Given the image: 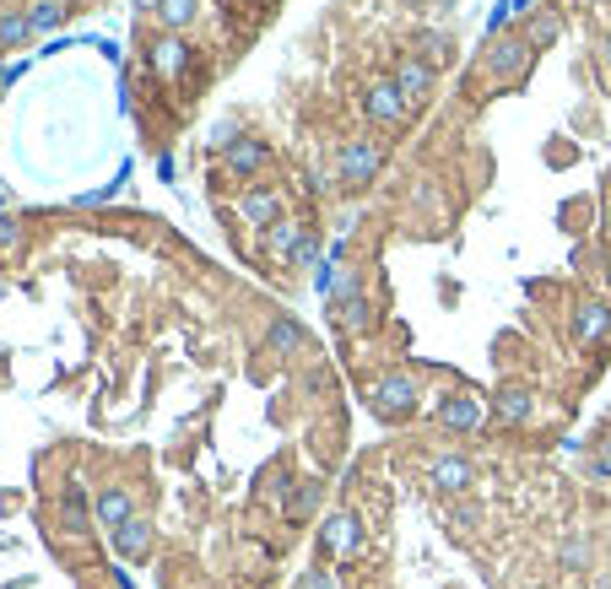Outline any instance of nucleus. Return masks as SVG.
<instances>
[{"instance_id":"2","label":"nucleus","mask_w":611,"mask_h":589,"mask_svg":"<svg viewBox=\"0 0 611 589\" xmlns=\"http://www.w3.org/2000/svg\"><path fill=\"white\" fill-rule=\"evenodd\" d=\"M379 168H384V146L379 141H347L341 146V163H336V179L347 184V190H363Z\"/></svg>"},{"instance_id":"16","label":"nucleus","mask_w":611,"mask_h":589,"mask_svg":"<svg viewBox=\"0 0 611 589\" xmlns=\"http://www.w3.org/2000/svg\"><path fill=\"white\" fill-rule=\"evenodd\" d=\"M303 238H309V227H298V222H276V227H271V238H265V249L282 254V260H298Z\"/></svg>"},{"instance_id":"1","label":"nucleus","mask_w":611,"mask_h":589,"mask_svg":"<svg viewBox=\"0 0 611 589\" xmlns=\"http://www.w3.org/2000/svg\"><path fill=\"white\" fill-rule=\"evenodd\" d=\"M417 406H422V390H417L411 373H384V379L374 384V411L379 417L406 422V417H417Z\"/></svg>"},{"instance_id":"9","label":"nucleus","mask_w":611,"mask_h":589,"mask_svg":"<svg viewBox=\"0 0 611 589\" xmlns=\"http://www.w3.org/2000/svg\"><path fill=\"white\" fill-rule=\"evenodd\" d=\"M152 71L168 76V82H174V76H184V71H190V44H184L179 33H163V38L152 44Z\"/></svg>"},{"instance_id":"20","label":"nucleus","mask_w":611,"mask_h":589,"mask_svg":"<svg viewBox=\"0 0 611 589\" xmlns=\"http://www.w3.org/2000/svg\"><path fill=\"white\" fill-rule=\"evenodd\" d=\"M157 17H163L168 33H179V28L195 22V0H157Z\"/></svg>"},{"instance_id":"30","label":"nucleus","mask_w":611,"mask_h":589,"mask_svg":"<svg viewBox=\"0 0 611 589\" xmlns=\"http://www.w3.org/2000/svg\"><path fill=\"white\" fill-rule=\"evenodd\" d=\"M606 287H611V254H606Z\"/></svg>"},{"instance_id":"4","label":"nucleus","mask_w":611,"mask_h":589,"mask_svg":"<svg viewBox=\"0 0 611 589\" xmlns=\"http://www.w3.org/2000/svg\"><path fill=\"white\" fill-rule=\"evenodd\" d=\"M438 427H449V433H476V427L487 422V400L482 395H449L438 400Z\"/></svg>"},{"instance_id":"31","label":"nucleus","mask_w":611,"mask_h":589,"mask_svg":"<svg viewBox=\"0 0 611 589\" xmlns=\"http://www.w3.org/2000/svg\"><path fill=\"white\" fill-rule=\"evenodd\" d=\"M606 65H611V33H606Z\"/></svg>"},{"instance_id":"15","label":"nucleus","mask_w":611,"mask_h":589,"mask_svg":"<svg viewBox=\"0 0 611 589\" xmlns=\"http://www.w3.org/2000/svg\"><path fill=\"white\" fill-rule=\"evenodd\" d=\"M114 552L130 557V562H141L146 552H152V525H146V519H130V525H119V530H114Z\"/></svg>"},{"instance_id":"28","label":"nucleus","mask_w":611,"mask_h":589,"mask_svg":"<svg viewBox=\"0 0 611 589\" xmlns=\"http://www.w3.org/2000/svg\"><path fill=\"white\" fill-rule=\"evenodd\" d=\"M584 552H590V546H584V541H574V546H568V552H563V562H568V568H579V562H584Z\"/></svg>"},{"instance_id":"27","label":"nucleus","mask_w":611,"mask_h":589,"mask_svg":"<svg viewBox=\"0 0 611 589\" xmlns=\"http://www.w3.org/2000/svg\"><path fill=\"white\" fill-rule=\"evenodd\" d=\"M298 589H336V579H330L325 568H309V573L298 579Z\"/></svg>"},{"instance_id":"24","label":"nucleus","mask_w":611,"mask_h":589,"mask_svg":"<svg viewBox=\"0 0 611 589\" xmlns=\"http://www.w3.org/2000/svg\"><path fill=\"white\" fill-rule=\"evenodd\" d=\"M552 38H557V17H552V11H541V17L530 22V49H536V44H552Z\"/></svg>"},{"instance_id":"10","label":"nucleus","mask_w":611,"mask_h":589,"mask_svg":"<svg viewBox=\"0 0 611 589\" xmlns=\"http://www.w3.org/2000/svg\"><path fill=\"white\" fill-rule=\"evenodd\" d=\"M87 525H92L87 492L76 487V481H65V487H60V530L65 535H87Z\"/></svg>"},{"instance_id":"8","label":"nucleus","mask_w":611,"mask_h":589,"mask_svg":"<svg viewBox=\"0 0 611 589\" xmlns=\"http://www.w3.org/2000/svg\"><path fill=\"white\" fill-rule=\"evenodd\" d=\"M530 411H536V395H530L525 384H503V390L493 395V417H498L503 427H520V422H530Z\"/></svg>"},{"instance_id":"7","label":"nucleus","mask_w":611,"mask_h":589,"mask_svg":"<svg viewBox=\"0 0 611 589\" xmlns=\"http://www.w3.org/2000/svg\"><path fill=\"white\" fill-rule=\"evenodd\" d=\"M395 87L406 92L411 109H417V103H428V98H433V65L422 60V55H406L401 71H395Z\"/></svg>"},{"instance_id":"18","label":"nucleus","mask_w":611,"mask_h":589,"mask_svg":"<svg viewBox=\"0 0 611 589\" xmlns=\"http://www.w3.org/2000/svg\"><path fill=\"white\" fill-rule=\"evenodd\" d=\"M336 325H341V330H352V336H357V330H368V325H374V314H368V303L357 298V292H347V298H336Z\"/></svg>"},{"instance_id":"17","label":"nucleus","mask_w":611,"mask_h":589,"mask_svg":"<svg viewBox=\"0 0 611 589\" xmlns=\"http://www.w3.org/2000/svg\"><path fill=\"white\" fill-rule=\"evenodd\" d=\"M244 217L255 227H276L282 222V200H276L271 190H255V195H244Z\"/></svg>"},{"instance_id":"25","label":"nucleus","mask_w":611,"mask_h":589,"mask_svg":"<svg viewBox=\"0 0 611 589\" xmlns=\"http://www.w3.org/2000/svg\"><path fill=\"white\" fill-rule=\"evenodd\" d=\"M314 503H320V487H298V492H292V503H287V514L298 519V514H309Z\"/></svg>"},{"instance_id":"6","label":"nucleus","mask_w":611,"mask_h":589,"mask_svg":"<svg viewBox=\"0 0 611 589\" xmlns=\"http://www.w3.org/2000/svg\"><path fill=\"white\" fill-rule=\"evenodd\" d=\"M471 481H476V465L466 454H438V460H428V487H438V492H466Z\"/></svg>"},{"instance_id":"12","label":"nucleus","mask_w":611,"mask_h":589,"mask_svg":"<svg viewBox=\"0 0 611 589\" xmlns=\"http://www.w3.org/2000/svg\"><path fill=\"white\" fill-rule=\"evenodd\" d=\"M265 346H271L276 357H298L303 346H309V336H303V325H298V319L276 314V319H271V330H265Z\"/></svg>"},{"instance_id":"14","label":"nucleus","mask_w":611,"mask_h":589,"mask_svg":"<svg viewBox=\"0 0 611 589\" xmlns=\"http://www.w3.org/2000/svg\"><path fill=\"white\" fill-rule=\"evenodd\" d=\"M136 519V498H130V487H109L98 498V525H109V535L119 530V525H130Z\"/></svg>"},{"instance_id":"3","label":"nucleus","mask_w":611,"mask_h":589,"mask_svg":"<svg viewBox=\"0 0 611 589\" xmlns=\"http://www.w3.org/2000/svg\"><path fill=\"white\" fill-rule=\"evenodd\" d=\"M320 546L330 557H357L363 552V519L347 514V508H336V514L320 525Z\"/></svg>"},{"instance_id":"22","label":"nucleus","mask_w":611,"mask_h":589,"mask_svg":"<svg viewBox=\"0 0 611 589\" xmlns=\"http://www.w3.org/2000/svg\"><path fill=\"white\" fill-rule=\"evenodd\" d=\"M60 22H65V6H60V0H38V6L28 11V28H33V33H49V28H60Z\"/></svg>"},{"instance_id":"19","label":"nucleus","mask_w":611,"mask_h":589,"mask_svg":"<svg viewBox=\"0 0 611 589\" xmlns=\"http://www.w3.org/2000/svg\"><path fill=\"white\" fill-rule=\"evenodd\" d=\"M606 330H611V309H606V303H584V309H579V336L584 341H601Z\"/></svg>"},{"instance_id":"21","label":"nucleus","mask_w":611,"mask_h":589,"mask_svg":"<svg viewBox=\"0 0 611 589\" xmlns=\"http://www.w3.org/2000/svg\"><path fill=\"white\" fill-rule=\"evenodd\" d=\"M584 471L590 476H611V433H595L584 449Z\"/></svg>"},{"instance_id":"26","label":"nucleus","mask_w":611,"mask_h":589,"mask_svg":"<svg viewBox=\"0 0 611 589\" xmlns=\"http://www.w3.org/2000/svg\"><path fill=\"white\" fill-rule=\"evenodd\" d=\"M17 244H22V227L11 222V217H0V254H11Z\"/></svg>"},{"instance_id":"11","label":"nucleus","mask_w":611,"mask_h":589,"mask_svg":"<svg viewBox=\"0 0 611 589\" xmlns=\"http://www.w3.org/2000/svg\"><path fill=\"white\" fill-rule=\"evenodd\" d=\"M265 141H255V136H233L228 141V157H222V163H228L238 179H249V173H260V163H265Z\"/></svg>"},{"instance_id":"23","label":"nucleus","mask_w":611,"mask_h":589,"mask_svg":"<svg viewBox=\"0 0 611 589\" xmlns=\"http://www.w3.org/2000/svg\"><path fill=\"white\" fill-rule=\"evenodd\" d=\"M22 38H33V28H28V17H22V11H11V17H0V49L22 44Z\"/></svg>"},{"instance_id":"29","label":"nucleus","mask_w":611,"mask_h":589,"mask_svg":"<svg viewBox=\"0 0 611 589\" xmlns=\"http://www.w3.org/2000/svg\"><path fill=\"white\" fill-rule=\"evenodd\" d=\"M606 238H611V200H606Z\"/></svg>"},{"instance_id":"5","label":"nucleus","mask_w":611,"mask_h":589,"mask_svg":"<svg viewBox=\"0 0 611 589\" xmlns=\"http://www.w3.org/2000/svg\"><path fill=\"white\" fill-rule=\"evenodd\" d=\"M363 114L374 119V125H390V130H395V125H401V119L411 114V103H406V92L395 87V76H390V82H374V87H368Z\"/></svg>"},{"instance_id":"13","label":"nucleus","mask_w":611,"mask_h":589,"mask_svg":"<svg viewBox=\"0 0 611 589\" xmlns=\"http://www.w3.org/2000/svg\"><path fill=\"white\" fill-rule=\"evenodd\" d=\"M525 65H530V38H498L487 71H493V76H514V71H525Z\"/></svg>"}]
</instances>
